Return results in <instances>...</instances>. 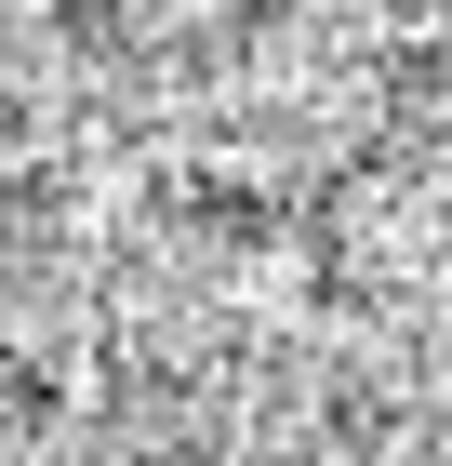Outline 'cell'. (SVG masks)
<instances>
[{
    "mask_svg": "<svg viewBox=\"0 0 452 466\" xmlns=\"http://www.w3.org/2000/svg\"><path fill=\"white\" fill-rule=\"evenodd\" d=\"M200 227H226V240H266L279 214H266V200H253V187H200Z\"/></svg>",
    "mask_w": 452,
    "mask_h": 466,
    "instance_id": "cell-1",
    "label": "cell"
},
{
    "mask_svg": "<svg viewBox=\"0 0 452 466\" xmlns=\"http://www.w3.org/2000/svg\"><path fill=\"white\" fill-rule=\"evenodd\" d=\"M439 67H452V40H439Z\"/></svg>",
    "mask_w": 452,
    "mask_h": 466,
    "instance_id": "cell-2",
    "label": "cell"
}]
</instances>
